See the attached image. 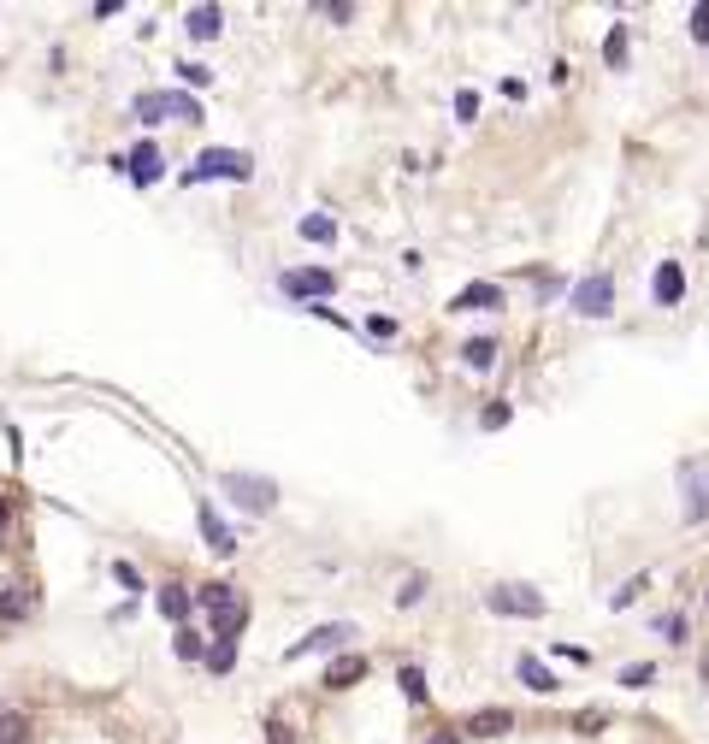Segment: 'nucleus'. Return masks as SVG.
Masks as SVG:
<instances>
[{"label": "nucleus", "mask_w": 709, "mask_h": 744, "mask_svg": "<svg viewBox=\"0 0 709 744\" xmlns=\"http://www.w3.org/2000/svg\"><path fill=\"white\" fill-rule=\"evenodd\" d=\"M296 231H302L308 243H337V219H325V213H308Z\"/></svg>", "instance_id": "obj_19"}, {"label": "nucleus", "mask_w": 709, "mask_h": 744, "mask_svg": "<svg viewBox=\"0 0 709 744\" xmlns=\"http://www.w3.org/2000/svg\"><path fill=\"white\" fill-rule=\"evenodd\" d=\"M639 591H645V579H627V585H621V591H615V609H627V603H633V597H639Z\"/></svg>", "instance_id": "obj_36"}, {"label": "nucleus", "mask_w": 709, "mask_h": 744, "mask_svg": "<svg viewBox=\"0 0 709 744\" xmlns=\"http://www.w3.org/2000/svg\"><path fill=\"white\" fill-rule=\"evenodd\" d=\"M249 178H255V160L243 148H207L184 172V184H249Z\"/></svg>", "instance_id": "obj_1"}, {"label": "nucleus", "mask_w": 709, "mask_h": 744, "mask_svg": "<svg viewBox=\"0 0 709 744\" xmlns=\"http://www.w3.org/2000/svg\"><path fill=\"white\" fill-rule=\"evenodd\" d=\"M266 744H296L290 721H278V715H272V721H266Z\"/></svg>", "instance_id": "obj_31"}, {"label": "nucleus", "mask_w": 709, "mask_h": 744, "mask_svg": "<svg viewBox=\"0 0 709 744\" xmlns=\"http://www.w3.org/2000/svg\"><path fill=\"white\" fill-rule=\"evenodd\" d=\"M195 526H201V538H207V550H213V556H231V550H237V532H231V526H225L207 502L195 508Z\"/></svg>", "instance_id": "obj_8"}, {"label": "nucleus", "mask_w": 709, "mask_h": 744, "mask_svg": "<svg viewBox=\"0 0 709 744\" xmlns=\"http://www.w3.org/2000/svg\"><path fill=\"white\" fill-rule=\"evenodd\" d=\"M656 632H662L668 644H686V615H662V620H656Z\"/></svg>", "instance_id": "obj_29"}, {"label": "nucleus", "mask_w": 709, "mask_h": 744, "mask_svg": "<svg viewBox=\"0 0 709 744\" xmlns=\"http://www.w3.org/2000/svg\"><path fill=\"white\" fill-rule=\"evenodd\" d=\"M680 491H686V526H704L709 520V467L704 461H686L680 467Z\"/></svg>", "instance_id": "obj_6"}, {"label": "nucleus", "mask_w": 709, "mask_h": 744, "mask_svg": "<svg viewBox=\"0 0 709 744\" xmlns=\"http://www.w3.org/2000/svg\"><path fill=\"white\" fill-rule=\"evenodd\" d=\"M485 609H491V615L538 620V615H544V597H538L532 585H491V591H485Z\"/></svg>", "instance_id": "obj_3"}, {"label": "nucleus", "mask_w": 709, "mask_h": 744, "mask_svg": "<svg viewBox=\"0 0 709 744\" xmlns=\"http://www.w3.org/2000/svg\"><path fill=\"white\" fill-rule=\"evenodd\" d=\"M367 331H373V337H396V319H385V313H373V319H367Z\"/></svg>", "instance_id": "obj_37"}, {"label": "nucleus", "mask_w": 709, "mask_h": 744, "mask_svg": "<svg viewBox=\"0 0 709 744\" xmlns=\"http://www.w3.org/2000/svg\"><path fill=\"white\" fill-rule=\"evenodd\" d=\"M278 284H284V296L320 302V296H331V284H337V278H331V272H320V266H302V272H284Z\"/></svg>", "instance_id": "obj_7"}, {"label": "nucleus", "mask_w": 709, "mask_h": 744, "mask_svg": "<svg viewBox=\"0 0 709 744\" xmlns=\"http://www.w3.org/2000/svg\"><path fill=\"white\" fill-rule=\"evenodd\" d=\"M361 674H367V662H361V656H343V662L325 668V685H355Z\"/></svg>", "instance_id": "obj_21"}, {"label": "nucleus", "mask_w": 709, "mask_h": 744, "mask_svg": "<svg viewBox=\"0 0 709 744\" xmlns=\"http://www.w3.org/2000/svg\"><path fill=\"white\" fill-rule=\"evenodd\" d=\"M160 615H166V620H184V615H190V597H184V585H160Z\"/></svg>", "instance_id": "obj_22"}, {"label": "nucleus", "mask_w": 709, "mask_h": 744, "mask_svg": "<svg viewBox=\"0 0 709 744\" xmlns=\"http://www.w3.org/2000/svg\"><path fill=\"white\" fill-rule=\"evenodd\" d=\"M219 24H225V12H219V6H190V18H184V30H190V36H201V42H207V36H219Z\"/></svg>", "instance_id": "obj_17"}, {"label": "nucleus", "mask_w": 709, "mask_h": 744, "mask_svg": "<svg viewBox=\"0 0 709 744\" xmlns=\"http://www.w3.org/2000/svg\"><path fill=\"white\" fill-rule=\"evenodd\" d=\"M178 77H184V83H195V89H201V83H207L213 71H207V65H190V60H184V65H178Z\"/></svg>", "instance_id": "obj_34"}, {"label": "nucleus", "mask_w": 709, "mask_h": 744, "mask_svg": "<svg viewBox=\"0 0 709 744\" xmlns=\"http://www.w3.org/2000/svg\"><path fill=\"white\" fill-rule=\"evenodd\" d=\"M491 308H503V290L497 284H467L450 302V313H491Z\"/></svg>", "instance_id": "obj_11"}, {"label": "nucleus", "mask_w": 709, "mask_h": 744, "mask_svg": "<svg viewBox=\"0 0 709 744\" xmlns=\"http://www.w3.org/2000/svg\"><path fill=\"white\" fill-rule=\"evenodd\" d=\"M568 308L585 313V319H603V313H615V278H609V272L580 278V284H574V296H568Z\"/></svg>", "instance_id": "obj_4"}, {"label": "nucleus", "mask_w": 709, "mask_h": 744, "mask_svg": "<svg viewBox=\"0 0 709 744\" xmlns=\"http://www.w3.org/2000/svg\"><path fill=\"white\" fill-rule=\"evenodd\" d=\"M320 12H325V18H337V24H343V18H355V6H349V0H337V6H331V0H325Z\"/></svg>", "instance_id": "obj_38"}, {"label": "nucleus", "mask_w": 709, "mask_h": 744, "mask_svg": "<svg viewBox=\"0 0 709 744\" xmlns=\"http://www.w3.org/2000/svg\"><path fill=\"white\" fill-rule=\"evenodd\" d=\"M136 119H190L201 124V101L195 95H178V89H154V95H136Z\"/></svg>", "instance_id": "obj_2"}, {"label": "nucleus", "mask_w": 709, "mask_h": 744, "mask_svg": "<svg viewBox=\"0 0 709 744\" xmlns=\"http://www.w3.org/2000/svg\"><path fill=\"white\" fill-rule=\"evenodd\" d=\"M396 685H402V697H408V703H426V674H420V668H402V674H396Z\"/></svg>", "instance_id": "obj_25"}, {"label": "nucleus", "mask_w": 709, "mask_h": 744, "mask_svg": "<svg viewBox=\"0 0 709 744\" xmlns=\"http://www.w3.org/2000/svg\"><path fill=\"white\" fill-rule=\"evenodd\" d=\"M650 296H656L662 308H674V302L686 296V272H680V260H662V266H656V278H650Z\"/></svg>", "instance_id": "obj_10"}, {"label": "nucleus", "mask_w": 709, "mask_h": 744, "mask_svg": "<svg viewBox=\"0 0 709 744\" xmlns=\"http://www.w3.org/2000/svg\"><path fill=\"white\" fill-rule=\"evenodd\" d=\"M479 426H485V432H497V426H509V402H491V408L479 414Z\"/></svg>", "instance_id": "obj_30"}, {"label": "nucleus", "mask_w": 709, "mask_h": 744, "mask_svg": "<svg viewBox=\"0 0 709 744\" xmlns=\"http://www.w3.org/2000/svg\"><path fill=\"white\" fill-rule=\"evenodd\" d=\"M172 650H178V662H207V650H213V644H207V638H201V632H190V626H184V632H178V644H172Z\"/></svg>", "instance_id": "obj_20"}, {"label": "nucleus", "mask_w": 709, "mask_h": 744, "mask_svg": "<svg viewBox=\"0 0 709 744\" xmlns=\"http://www.w3.org/2000/svg\"><path fill=\"white\" fill-rule=\"evenodd\" d=\"M515 674L526 680V691H538V697H550V691H556V674H550V668H544L538 656H520V662H515Z\"/></svg>", "instance_id": "obj_13"}, {"label": "nucleus", "mask_w": 709, "mask_h": 744, "mask_svg": "<svg viewBox=\"0 0 709 744\" xmlns=\"http://www.w3.org/2000/svg\"><path fill=\"white\" fill-rule=\"evenodd\" d=\"M0 532H6V502H0Z\"/></svg>", "instance_id": "obj_40"}, {"label": "nucleus", "mask_w": 709, "mask_h": 744, "mask_svg": "<svg viewBox=\"0 0 709 744\" xmlns=\"http://www.w3.org/2000/svg\"><path fill=\"white\" fill-rule=\"evenodd\" d=\"M420 597H426V573H408V579H402V591H396V603H402V609H414Z\"/></svg>", "instance_id": "obj_27"}, {"label": "nucleus", "mask_w": 709, "mask_h": 744, "mask_svg": "<svg viewBox=\"0 0 709 744\" xmlns=\"http://www.w3.org/2000/svg\"><path fill=\"white\" fill-rule=\"evenodd\" d=\"M426 744H461V739H455V733H432Z\"/></svg>", "instance_id": "obj_39"}, {"label": "nucleus", "mask_w": 709, "mask_h": 744, "mask_svg": "<svg viewBox=\"0 0 709 744\" xmlns=\"http://www.w3.org/2000/svg\"><path fill=\"white\" fill-rule=\"evenodd\" d=\"M207 668H213V674H231V668H237V638H219V644L207 650Z\"/></svg>", "instance_id": "obj_24"}, {"label": "nucleus", "mask_w": 709, "mask_h": 744, "mask_svg": "<svg viewBox=\"0 0 709 744\" xmlns=\"http://www.w3.org/2000/svg\"><path fill=\"white\" fill-rule=\"evenodd\" d=\"M201 609H207V615H231V609H243V603H237V585H225V579L201 585Z\"/></svg>", "instance_id": "obj_12"}, {"label": "nucleus", "mask_w": 709, "mask_h": 744, "mask_svg": "<svg viewBox=\"0 0 709 744\" xmlns=\"http://www.w3.org/2000/svg\"><path fill=\"white\" fill-rule=\"evenodd\" d=\"M24 739H30V715L6 709V715H0V744H24Z\"/></svg>", "instance_id": "obj_23"}, {"label": "nucleus", "mask_w": 709, "mask_h": 744, "mask_svg": "<svg viewBox=\"0 0 709 744\" xmlns=\"http://www.w3.org/2000/svg\"><path fill=\"white\" fill-rule=\"evenodd\" d=\"M113 579H119L125 591H142V579H136V567H130V561H119V567H113Z\"/></svg>", "instance_id": "obj_35"}, {"label": "nucleus", "mask_w": 709, "mask_h": 744, "mask_svg": "<svg viewBox=\"0 0 709 744\" xmlns=\"http://www.w3.org/2000/svg\"><path fill=\"white\" fill-rule=\"evenodd\" d=\"M603 60H609V65H621V60H627V24H615V30L603 36Z\"/></svg>", "instance_id": "obj_26"}, {"label": "nucleus", "mask_w": 709, "mask_h": 744, "mask_svg": "<svg viewBox=\"0 0 709 744\" xmlns=\"http://www.w3.org/2000/svg\"><path fill=\"white\" fill-rule=\"evenodd\" d=\"M225 491H231V502H237V508H249V514H272V496H278V485H272V479H260V473H225Z\"/></svg>", "instance_id": "obj_5"}, {"label": "nucleus", "mask_w": 709, "mask_h": 744, "mask_svg": "<svg viewBox=\"0 0 709 744\" xmlns=\"http://www.w3.org/2000/svg\"><path fill=\"white\" fill-rule=\"evenodd\" d=\"M455 113L473 124V119H479V95H473V89H461V95H455Z\"/></svg>", "instance_id": "obj_32"}, {"label": "nucleus", "mask_w": 709, "mask_h": 744, "mask_svg": "<svg viewBox=\"0 0 709 744\" xmlns=\"http://www.w3.org/2000/svg\"><path fill=\"white\" fill-rule=\"evenodd\" d=\"M125 172L136 178V184H154V178H160V148H154V142H142V148L125 160Z\"/></svg>", "instance_id": "obj_14"}, {"label": "nucleus", "mask_w": 709, "mask_h": 744, "mask_svg": "<svg viewBox=\"0 0 709 744\" xmlns=\"http://www.w3.org/2000/svg\"><path fill=\"white\" fill-rule=\"evenodd\" d=\"M461 361H467V367H473V372L497 367V343H491V337H473V343L461 349Z\"/></svg>", "instance_id": "obj_18"}, {"label": "nucleus", "mask_w": 709, "mask_h": 744, "mask_svg": "<svg viewBox=\"0 0 709 744\" xmlns=\"http://www.w3.org/2000/svg\"><path fill=\"white\" fill-rule=\"evenodd\" d=\"M349 638H355V626H343V620H331V626H314V632H308V638H302V644L290 650V662H296V656H314V650H337V644H349Z\"/></svg>", "instance_id": "obj_9"}, {"label": "nucleus", "mask_w": 709, "mask_h": 744, "mask_svg": "<svg viewBox=\"0 0 709 744\" xmlns=\"http://www.w3.org/2000/svg\"><path fill=\"white\" fill-rule=\"evenodd\" d=\"M692 36H698V42H709V0H698V6H692Z\"/></svg>", "instance_id": "obj_33"}, {"label": "nucleus", "mask_w": 709, "mask_h": 744, "mask_svg": "<svg viewBox=\"0 0 709 744\" xmlns=\"http://www.w3.org/2000/svg\"><path fill=\"white\" fill-rule=\"evenodd\" d=\"M704 609H709V591H704Z\"/></svg>", "instance_id": "obj_41"}, {"label": "nucleus", "mask_w": 709, "mask_h": 744, "mask_svg": "<svg viewBox=\"0 0 709 744\" xmlns=\"http://www.w3.org/2000/svg\"><path fill=\"white\" fill-rule=\"evenodd\" d=\"M656 680V668H650V662H633V668H621V685H627V691H639V685H650Z\"/></svg>", "instance_id": "obj_28"}, {"label": "nucleus", "mask_w": 709, "mask_h": 744, "mask_svg": "<svg viewBox=\"0 0 709 744\" xmlns=\"http://www.w3.org/2000/svg\"><path fill=\"white\" fill-rule=\"evenodd\" d=\"M30 609H36L30 585H0V620H24Z\"/></svg>", "instance_id": "obj_15"}, {"label": "nucleus", "mask_w": 709, "mask_h": 744, "mask_svg": "<svg viewBox=\"0 0 709 744\" xmlns=\"http://www.w3.org/2000/svg\"><path fill=\"white\" fill-rule=\"evenodd\" d=\"M509 727H515L509 709H479V715L467 721V733H479V739H497V733H509Z\"/></svg>", "instance_id": "obj_16"}]
</instances>
